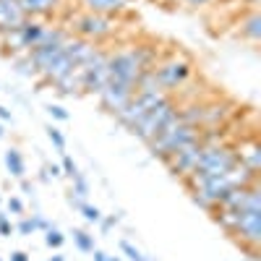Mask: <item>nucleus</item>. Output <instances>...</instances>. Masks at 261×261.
I'll use <instances>...</instances> for the list:
<instances>
[{
    "label": "nucleus",
    "mask_w": 261,
    "mask_h": 261,
    "mask_svg": "<svg viewBox=\"0 0 261 261\" xmlns=\"http://www.w3.org/2000/svg\"><path fill=\"white\" fill-rule=\"evenodd\" d=\"M42 29H45V24H42L39 18H24L11 32L0 34V50H3L6 55H11V58L24 55V53L37 47V42L42 37Z\"/></svg>",
    "instance_id": "5"
},
{
    "label": "nucleus",
    "mask_w": 261,
    "mask_h": 261,
    "mask_svg": "<svg viewBox=\"0 0 261 261\" xmlns=\"http://www.w3.org/2000/svg\"><path fill=\"white\" fill-rule=\"evenodd\" d=\"M238 165V154H235V146L227 144H212L204 146L201 144V157L199 165L191 175H225V172H232Z\"/></svg>",
    "instance_id": "6"
},
{
    "label": "nucleus",
    "mask_w": 261,
    "mask_h": 261,
    "mask_svg": "<svg viewBox=\"0 0 261 261\" xmlns=\"http://www.w3.org/2000/svg\"><path fill=\"white\" fill-rule=\"evenodd\" d=\"M243 3H246L248 8H258V3H261V0H243Z\"/></svg>",
    "instance_id": "39"
},
{
    "label": "nucleus",
    "mask_w": 261,
    "mask_h": 261,
    "mask_svg": "<svg viewBox=\"0 0 261 261\" xmlns=\"http://www.w3.org/2000/svg\"><path fill=\"white\" fill-rule=\"evenodd\" d=\"M21 191H24V193H32V191H34V186H32L27 178H21Z\"/></svg>",
    "instance_id": "38"
},
{
    "label": "nucleus",
    "mask_w": 261,
    "mask_h": 261,
    "mask_svg": "<svg viewBox=\"0 0 261 261\" xmlns=\"http://www.w3.org/2000/svg\"><path fill=\"white\" fill-rule=\"evenodd\" d=\"M71 235H73V243H76V248H79L81 253H92V251L97 248L92 232H86V230H73Z\"/></svg>",
    "instance_id": "20"
},
{
    "label": "nucleus",
    "mask_w": 261,
    "mask_h": 261,
    "mask_svg": "<svg viewBox=\"0 0 261 261\" xmlns=\"http://www.w3.org/2000/svg\"><path fill=\"white\" fill-rule=\"evenodd\" d=\"M165 97H167L165 92H136L134 97H130V102L115 115V120H118L125 130H134V125L151 110V107H157Z\"/></svg>",
    "instance_id": "8"
},
{
    "label": "nucleus",
    "mask_w": 261,
    "mask_h": 261,
    "mask_svg": "<svg viewBox=\"0 0 261 261\" xmlns=\"http://www.w3.org/2000/svg\"><path fill=\"white\" fill-rule=\"evenodd\" d=\"M45 172H47V175H53V178H58V175H63V167L55 165V162H50V165H45Z\"/></svg>",
    "instance_id": "33"
},
{
    "label": "nucleus",
    "mask_w": 261,
    "mask_h": 261,
    "mask_svg": "<svg viewBox=\"0 0 261 261\" xmlns=\"http://www.w3.org/2000/svg\"><path fill=\"white\" fill-rule=\"evenodd\" d=\"M73 29H76V37L92 42V45H97V42H105L110 39L118 29V24L113 21V16H102V13H89L84 11L76 16L73 21Z\"/></svg>",
    "instance_id": "7"
},
{
    "label": "nucleus",
    "mask_w": 261,
    "mask_h": 261,
    "mask_svg": "<svg viewBox=\"0 0 261 261\" xmlns=\"http://www.w3.org/2000/svg\"><path fill=\"white\" fill-rule=\"evenodd\" d=\"M110 261H120V258H118V256H110Z\"/></svg>",
    "instance_id": "42"
},
{
    "label": "nucleus",
    "mask_w": 261,
    "mask_h": 261,
    "mask_svg": "<svg viewBox=\"0 0 261 261\" xmlns=\"http://www.w3.org/2000/svg\"><path fill=\"white\" fill-rule=\"evenodd\" d=\"M151 71H154V79L165 94H178L193 76V63L183 53H170L167 58L157 60Z\"/></svg>",
    "instance_id": "2"
},
{
    "label": "nucleus",
    "mask_w": 261,
    "mask_h": 261,
    "mask_svg": "<svg viewBox=\"0 0 261 261\" xmlns=\"http://www.w3.org/2000/svg\"><path fill=\"white\" fill-rule=\"evenodd\" d=\"M24 11H21L18 0H0V34L11 32L13 27H18L24 21Z\"/></svg>",
    "instance_id": "14"
},
{
    "label": "nucleus",
    "mask_w": 261,
    "mask_h": 261,
    "mask_svg": "<svg viewBox=\"0 0 261 261\" xmlns=\"http://www.w3.org/2000/svg\"><path fill=\"white\" fill-rule=\"evenodd\" d=\"M6 212H8V214H21V217H24V201H21L18 196H8V199H6Z\"/></svg>",
    "instance_id": "28"
},
{
    "label": "nucleus",
    "mask_w": 261,
    "mask_h": 261,
    "mask_svg": "<svg viewBox=\"0 0 261 261\" xmlns=\"http://www.w3.org/2000/svg\"><path fill=\"white\" fill-rule=\"evenodd\" d=\"M183 3H186L188 8H204V6L214 3V0H183Z\"/></svg>",
    "instance_id": "34"
},
{
    "label": "nucleus",
    "mask_w": 261,
    "mask_h": 261,
    "mask_svg": "<svg viewBox=\"0 0 261 261\" xmlns=\"http://www.w3.org/2000/svg\"><path fill=\"white\" fill-rule=\"evenodd\" d=\"M16 227L11 225V217H8V212H0V235L3 238H11V232H13Z\"/></svg>",
    "instance_id": "29"
},
{
    "label": "nucleus",
    "mask_w": 261,
    "mask_h": 261,
    "mask_svg": "<svg viewBox=\"0 0 261 261\" xmlns=\"http://www.w3.org/2000/svg\"><path fill=\"white\" fill-rule=\"evenodd\" d=\"M47 113H50V118H55V120H68V118H71L68 110H65V107H60V105H47Z\"/></svg>",
    "instance_id": "30"
},
{
    "label": "nucleus",
    "mask_w": 261,
    "mask_h": 261,
    "mask_svg": "<svg viewBox=\"0 0 261 261\" xmlns=\"http://www.w3.org/2000/svg\"><path fill=\"white\" fill-rule=\"evenodd\" d=\"M11 60H13V68H16L21 76H27V79H37V68H34V63H32L29 53L16 55V58H11Z\"/></svg>",
    "instance_id": "19"
},
{
    "label": "nucleus",
    "mask_w": 261,
    "mask_h": 261,
    "mask_svg": "<svg viewBox=\"0 0 261 261\" xmlns=\"http://www.w3.org/2000/svg\"><path fill=\"white\" fill-rule=\"evenodd\" d=\"M11 120H13L11 110H8V107H0V123H11Z\"/></svg>",
    "instance_id": "35"
},
{
    "label": "nucleus",
    "mask_w": 261,
    "mask_h": 261,
    "mask_svg": "<svg viewBox=\"0 0 261 261\" xmlns=\"http://www.w3.org/2000/svg\"><path fill=\"white\" fill-rule=\"evenodd\" d=\"M107 50L102 47H94V53L89 55V60H86L81 65V79H84V92L86 94H99L102 86L110 81V71H107Z\"/></svg>",
    "instance_id": "9"
},
{
    "label": "nucleus",
    "mask_w": 261,
    "mask_h": 261,
    "mask_svg": "<svg viewBox=\"0 0 261 261\" xmlns=\"http://www.w3.org/2000/svg\"><path fill=\"white\" fill-rule=\"evenodd\" d=\"M235 154H238V162H241L246 170H251L253 175H258V172H261V144L256 139L243 141L241 146L235 149Z\"/></svg>",
    "instance_id": "13"
},
{
    "label": "nucleus",
    "mask_w": 261,
    "mask_h": 261,
    "mask_svg": "<svg viewBox=\"0 0 261 261\" xmlns=\"http://www.w3.org/2000/svg\"><path fill=\"white\" fill-rule=\"evenodd\" d=\"M60 167H63V175L65 178H73L76 175V172H79V167H76V162H73V157L71 154H65V151H63V162H60Z\"/></svg>",
    "instance_id": "27"
},
{
    "label": "nucleus",
    "mask_w": 261,
    "mask_h": 261,
    "mask_svg": "<svg viewBox=\"0 0 261 261\" xmlns=\"http://www.w3.org/2000/svg\"><path fill=\"white\" fill-rule=\"evenodd\" d=\"M63 0H18L21 11H24L27 18H45V16H53L58 8H60Z\"/></svg>",
    "instance_id": "16"
},
{
    "label": "nucleus",
    "mask_w": 261,
    "mask_h": 261,
    "mask_svg": "<svg viewBox=\"0 0 261 261\" xmlns=\"http://www.w3.org/2000/svg\"><path fill=\"white\" fill-rule=\"evenodd\" d=\"M71 193H76L79 199H86V196H89V183H86V178L81 175V172H76V175L71 178Z\"/></svg>",
    "instance_id": "22"
},
{
    "label": "nucleus",
    "mask_w": 261,
    "mask_h": 261,
    "mask_svg": "<svg viewBox=\"0 0 261 261\" xmlns=\"http://www.w3.org/2000/svg\"><path fill=\"white\" fill-rule=\"evenodd\" d=\"M157 63V50L149 45H134V47H123L107 55V71H110L113 81L136 86L139 76L149 68H154Z\"/></svg>",
    "instance_id": "1"
},
{
    "label": "nucleus",
    "mask_w": 261,
    "mask_h": 261,
    "mask_svg": "<svg viewBox=\"0 0 261 261\" xmlns=\"http://www.w3.org/2000/svg\"><path fill=\"white\" fill-rule=\"evenodd\" d=\"M32 217H34V227H37V230L47 232V230L53 227V225H50V222H47V220H45V217H42V214H32Z\"/></svg>",
    "instance_id": "32"
},
{
    "label": "nucleus",
    "mask_w": 261,
    "mask_h": 261,
    "mask_svg": "<svg viewBox=\"0 0 261 261\" xmlns=\"http://www.w3.org/2000/svg\"><path fill=\"white\" fill-rule=\"evenodd\" d=\"M6 136V128H3V123H0V139H3Z\"/></svg>",
    "instance_id": "41"
},
{
    "label": "nucleus",
    "mask_w": 261,
    "mask_h": 261,
    "mask_svg": "<svg viewBox=\"0 0 261 261\" xmlns=\"http://www.w3.org/2000/svg\"><path fill=\"white\" fill-rule=\"evenodd\" d=\"M238 32H241V37L246 42L258 45L261 42V13H258V8H248V13L241 18V24H238Z\"/></svg>",
    "instance_id": "15"
},
{
    "label": "nucleus",
    "mask_w": 261,
    "mask_h": 261,
    "mask_svg": "<svg viewBox=\"0 0 261 261\" xmlns=\"http://www.w3.org/2000/svg\"><path fill=\"white\" fill-rule=\"evenodd\" d=\"M16 232H18V235H24V238L34 235V232H37V227H34V217H21L18 225H16Z\"/></svg>",
    "instance_id": "26"
},
{
    "label": "nucleus",
    "mask_w": 261,
    "mask_h": 261,
    "mask_svg": "<svg viewBox=\"0 0 261 261\" xmlns=\"http://www.w3.org/2000/svg\"><path fill=\"white\" fill-rule=\"evenodd\" d=\"M63 243H65V235H63V232H60V230H58V227L53 225V227H50V230L45 232V246H47V248H55V251H58V248H60Z\"/></svg>",
    "instance_id": "23"
},
{
    "label": "nucleus",
    "mask_w": 261,
    "mask_h": 261,
    "mask_svg": "<svg viewBox=\"0 0 261 261\" xmlns=\"http://www.w3.org/2000/svg\"><path fill=\"white\" fill-rule=\"evenodd\" d=\"M92 258H94V261H110V256H107L105 251H99V248L92 251Z\"/></svg>",
    "instance_id": "37"
},
{
    "label": "nucleus",
    "mask_w": 261,
    "mask_h": 261,
    "mask_svg": "<svg viewBox=\"0 0 261 261\" xmlns=\"http://www.w3.org/2000/svg\"><path fill=\"white\" fill-rule=\"evenodd\" d=\"M0 201H3V199H0Z\"/></svg>",
    "instance_id": "43"
},
{
    "label": "nucleus",
    "mask_w": 261,
    "mask_h": 261,
    "mask_svg": "<svg viewBox=\"0 0 261 261\" xmlns=\"http://www.w3.org/2000/svg\"><path fill=\"white\" fill-rule=\"evenodd\" d=\"M47 139L53 141V146L58 151H65V136H63V130L55 128V125H47Z\"/></svg>",
    "instance_id": "25"
},
{
    "label": "nucleus",
    "mask_w": 261,
    "mask_h": 261,
    "mask_svg": "<svg viewBox=\"0 0 261 261\" xmlns=\"http://www.w3.org/2000/svg\"><path fill=\"white\" fill-rule=\"evenodd\" d=\"M120 251H123V253H125L130 261H149V258H146V256H144V253L134 246V243H130V241H120Z\"/></svg>",
    "instance_id": "24"
},
{
    "label": "nucleus",
    "mask_w": 261,
    "mask_h": 261,
    "mask_svg": "<svg viewBox=\"0 0 261 261\" xmlns=\"http://www.w3.org/2000/svg\"><path fill=\"white\" fill-rule=\"evenodd\" d=\"M118 222H120V217H118V214H110V217H102V220H99L97 225L102 227V232H110Z\"/></svg>",
    "instance_id": "31"
},
{
    "label": "nucleus",
    "mask_w": 261,
    "mask_h": 261,
    "mask_svg": "<svg viewBox=\"0 0 261 261\" xmlns=\"http://www.w3.org/2000/svg\"><path fill=\"white\" fill-rule=\"evenodd\" d=\"M6 170H8V175L11 178H24L27 175V162H24V154L16 149V146H11V149H6Z\"/></svg>",
    "instance_id": "18"
},
{
    "label": "nucleus",
    "mask_w": 261,
    "mask_h": 261,
    "mask_svg": "<svg viewBox=\"0 0 261 261\" xmlns=\"http://www.w3.org/2000/svg\"><path fill=\"white\" fill-rule=\"evenodd\" d=\"M76 212H79V214L84 217L86 222H92V225H97V222L102 220V212H99V209H97L94 204H89V201H81V206H79Z\"/></svg>",
    "instance_id": "21"
},
{
    "label": "nucleus",
    "mask_w": 261,
    "mask_h": 261,
    "mask_svg": "<svg viewBox=\"0 0 261 261\" xmlns=\"http://www.w3.org/2000/svg\"><path fill=\"white\" fill-rule=\"evenodd\" d=\"M175 120H180V115H178V102H175V97H172V94H167L157 107H151V110L134 125V130H130V134H134L136 139H141L144 144H149L157 134H162V130H165L167 125H172Z\"/></svg>",
    "instance_id": "4"
},
{
    "label": "nucleus",
    "mask_w": 261,
    "mask_h": 261,
    "mask_svg": "<svg viewBox=\"0 0 261 261\" xmlns=\"http://www.w3.org/2000/svg\"><path fill=\"white\" fill-rule=\"evenodd\" d=\"M199 130L201 128H196V125H188L183 120H175L172 125H167L162 134H157L154 139H151L146 146L151 151V157H157V160H170L172 154H175L178 149L193 144V141H199Z\"/></svg>",
    "instance_id": "3"
},
{
    "label": "nucleus",
    "mask_w": 261,
    "mask_h": 261,
    "mask_svg": "<svg viewBox=\"0 0 261 261\" xmlns=\"http://www.w3.org/2000/svg\"><path fill=\"white\" fill-rule=\"evenodd\" d=\"M47 261H65V256H60V253H58V256H53V258H47Z\"/></svg>",
    "instance_id": "40"
},
{
    "label": "nucleus",
    "mask_w": 261,
    "mask_h": 261,
    "mask_svg": "<svg viewBox=\"0 0 261 261\" xmlns=\"http://www.w3.org/2000/svg\"><path fill=\"white\" fill-rule=\"evenodd\" d=\"M134 3L136 0H81V8L89 13H102V16H120Z\"/></svg>",
    "instance_id": "12"
},
{
    "label": "nucleus",
    "mask_w": 261,
    "mask_h": 261,
    "mask_svg": "<svg viewBox=\"0 0 261 261\" xmlns=\"http://www.w3.org/2000/svg\"><path fill=\"white\" fill-rule=\"evenodd\" d=\"M53 89L58 94H65V97H73V94H84V79H81V68L71 71L68 76H63L60 81L53 84Z\"/></svg>",
    "instance_id": "17"
},
{
    "label": "nucleus",
    "mask_w": 261,
    "mask_h": 261,
    "mask_svg": "<svg viewBox=\"0 0 261 261\" xmlns=\"http://www.w3.org/2000/svg\"><path fill=\"white\" fill-rule=\"evenodd\" d=\"M11 261H29V253L27 251H13L11 253Z\"/></svg>",
    "instance_id": "36"
},
{
    "label": "nucleus",
    "mask_w": 261,
    "mask_h": 261,
    "mask_svg": "<svg viewBox=\"0 0 261 261\" xmlns=\"http://www.w3.org/2000/svg\"><path fill=\"white\" fill-rule=\"evenodd\" d=\"M136 94V89L134 86H128V84H120V81H107L105 86H102V92L97 94L99 97V105H102V110L105 113H110L113 118L123 110V107L130 102V97Z\"/></svg>",
    "instance_id": "10"
},
{
    "label": "nucleus",
    "mask_w": 261,
    "mask_h": 261,
    "mask_svg": "<svg viewBox=\"0 0 261 261\" xmlns=\"http://www.w3.org/2000/svg\"><path fill=\"white\" fill-rule=\"evenodd\" d=\"M199 157H201V141H193V144L178 149L170 160H165V165H167V170H170L175 178L186 180L191 172L196 170V165H199Z\"/></svg>",
    "instance_id": "11"
}]
</instances>
